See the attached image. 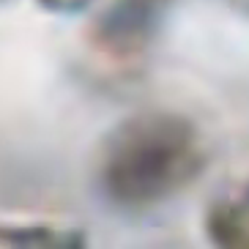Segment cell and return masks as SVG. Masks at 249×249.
I'll return each instance as SVG.
<instances>
[{
  "label": "cell",
  "instance_id": "cell-1",
  "mask_svg": "<svg viewBox=\"0 0 249 249\" xmlns=\"http://www.w3.org/2000/svg\"><path fill=\"white\" fill-rule=\"evenodd\" d=\"M197 137L176 118L148 115L121 129L107 151V186L118 200L148 203L197 173Z\"/></svg>",
  "mask_w": 249,
  "mask_h": 249
}]
</instances>
